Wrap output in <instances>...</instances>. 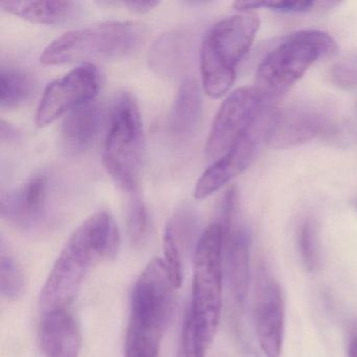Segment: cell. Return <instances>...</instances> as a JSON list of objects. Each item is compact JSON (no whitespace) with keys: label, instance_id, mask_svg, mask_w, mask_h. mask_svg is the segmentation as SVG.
<instances>
[{"label":"cell","instance_id":"obj_8","mask_svg":"<svg viewBox=\"0 0 357 357\" xmlns=\"http://www.w3.org/2000/svg\"><path fill=\"white\" fill-rule=\"evenodd\" d=\"M59 197L51 175L41 172L22 185L3 193L0 199L1 217L24 229L47 227L57 212Z\"/></svg>","mask_w":357,"mask_h":357},{"label":"cell","instance_id":"obj_24","mask_svg":"<svg viewBox=\"0 0 357 357\" xmlns=\"http://www.w3.org/2000/svg\"><path fill=\"white\" fill-rule=\"evenodd\" d=\"M298 252L305 268L317 271L321 267V254L312 223L307 220L301 225L298 237Z\"/></svg>","mask_w":357,"mask_h":357},{"label":"cell","instance_id":"obj_15","mask_svg":"<svg viewBox=\"0 0 357 357\" xmlns=\"http://www.w3.org/2000/svg\"><path fill=\"white\" fill-rule=\"evenodd\" d=\"M38 340L45 357H79L82 336L72 310L59 309L41 313Z\"/></svg>","mask_w":357,"mask_h":357},{"label":"cell","instance_id":"obj_4","mask_svg":"<svg viewBox=\"0 0 357 357\" xmlns=\"http://www.w3.org/2000/svg\"><path fill=\"white\" fill-rule=\"evenodd\" d=\"M225 241L222 223L214 221L200 236L194 254L192 304L187 315L206 349L214 340L220 321Z\"/></svg>","mask_w":357,"mask_h":357},{"label":"cell","instance_id":"obj_1","mask_svg":"<svg viewBox=\"0 0 357 357\" xmlns=\"http://www.w3.org/2000/svg\"><path fill=\"white\" fill-rule=\"evenodd\" d=\"M120 234L114 217L99 211L86 219L68 239L40 294L41 313L70 309L89 269L116 257Z\"/></svg>","mask_w":357,"mask_h":357},{"label":"cell","instance_id":"obj_25","mask_svg":"<svg viewBox=\"0 0 357 357\" xmlns=\"http://www.w3.org/2000/svg\"><path fill=\"white\" fill-rule=\"evenodd\" d=\"M206 349L200 344L189 317H185L179 340L177 357H206Z\"/></svg>","mask_w":357,"mask_h":357},{"label":"cell","instance_id":"obj_14","mask_svg":"<svg viewBox=\"0 0 357 357\" xmlns=\"http://www.w3.org/2000/svg\"><path fill=\"white\" fill-rule=\"evenodd\" d=\"M197 34L191 28H177L160 35L149 52V63L167 78L183 76L193 62Z\"/></svg>","mask_w":357,"mask_h":357},{"label":"cell","instance_id":"obj_5","mask_svg":"<svg viewBox=\"0 0 357 357\" xmlns=\"http://www.w3.org/2000/svg\"><path fill=\"white\" fill-rule=\"evenodd\" d=\"M141 24L110 20L70 31L52 41L40 57L45 66L89 64L93 60L120 59L135 53L143 43Z\"/></svg>","mask_w":357,"mask_h":357},{"label":"cell","instance_id":"obj_18","mask_svg":"<svg viewBox=\"0 0 357 357\" xmlns=\"http://www.w3.org/2000/svg\"><path fill=\"white\" fill-rule=\"evenodd\" d=\"M103 107L89 103L72 110L62 125V139L68 151L74 154L89 150L97 141L104 124Z\"/></svg>","mask_w":357,"mask_h":357},{"label":"cell","instance_id":"obj_13","mask_svg":"<svg viewBox=\"0 0 357 357\" xmlns=\"http://www.w3.org/2000/svg\"><path fill=\"white\" fill-rule=\"evenodd\" d=\"M327 127L325 114L312 107L288 108L271 116L266 142L273 148L307 143Z\"/></svg>","mask_w":357,"mask_h":357},{"label":"cell","instance_id":"obj_3","mask_svg":"<svg viewBox=\"0 0 357 357\" xmlns=\"http://www.w3.org/2000/svg\"><path fill=\"white\" fill-rule=\"evenodd\" d=\"M260 29L254 13L223 18L210 29L200 47L202 86L211 98L222 97L233 86L238 66L248 55Z\"/></svg>","mask_w":357,"mask_h":357},{"label":"cell","instance_id":"obj_11","mask_svg":"<svg viewBox=\"0 0 357 357\" xmlns=\"http://www.w3.org/2000/svg\"><path fill=\"white\" fill-rule=\"evenodd\" d=\"M99 70L93 64L75 68L47 85L37 108L36 123L45 127L66 112L91 103L100 89Z\"/></svg>","mask_w":357,"mask_h":357},{"label":"cell","instance_id":"obj_23","mask_svg":"<svg viewBox=\"0 0 357 357\" xmlns=\"http://www.w3.org/2000/svg\"><path fill=\"white\" fill-rule=\"evenodd\" d=\"M129 195L130 197L126 210L127 231L131 243L135 246H142L149 236V215L143 199L137 192Z\"/></svg>","mask_w":357,"mask_h":357},{"label":"cell","instance_id":"obj_22","mask_svg":"<svg viewBox=\"0 0 357 357\" xmlns=\"http://www.w3.org/2000/svg\"><path fill=\"white\" fill-rule=\"evenodd\" d=\"M0 290L8 300H17L24 290V271L3 243L0 252Z\"/></svg>","mask_w":357,"mask_h":357},{"label":"cell","instance_id":"obj_7","mask_svg":"<svg viewBox=\"0 0 357 357\" xmlns=\"http://www.w3.org/2000/svg\"><path fill=\"white\" fill-rule=\"evenodd\" d=\"M143 160L141 112L130 93H121L112 108L104 146V167L121 189L132 194L137 192Z\"/></svg>","mask_w":357,"mask_h":357},{"label":"cell","instance_id":"obj_6","mask_svg":"<svg viewBox=\"0 0 357 357\" xmlns=\"http://www.w3.org/2000/svg\"><path fill=\"white\" fill-rule=\"evenodd\" d=\"M333 37L321 31H298L282 39L259 64L255 87L266 102L289 91L323 58L335 54Z\"/></svg>","mask_w":357,"mask_h":357},{"label":"cell","instance_id":"obj_30","mask_svg":"<svg viewBox=\"0 0 357 357\" xmlns=\"http://www.w3.org/2000/svg\"><path fill=\"white\" fill-rule=\"evenodd\" d=\"M348 356L357 357V325L353 329L348 342Z\"/></svg>","mask_w":357,"mask_h":357},{"label":"cell","instance_id":"obj_17","mask_svg":"<svg viewBox=\"0 0 357 357\" xmlns=\"http://www.w3.org/2000/svg\"><path fill=\"white\" fill-rule=\"evenodd\" d=\"M225 265L231 296L243 307L250 281V238L242 227H231L225 234Z\"/></svg>","mask_w":357,"mask_h":357},{"label":"cell","instance_id":"obj_27","mask_svg":"<svg viewBox=\"0 0 357 357\" xmlns=\"http://www.w3.org/2000/svg\"><path fill=\"white\" fill-rule=\"evenodd\" d=\"M332 77L336 84L342 89H351L357 86V68L348 64L340 63L333 66Z\"/></svg>","mask_w":357,"mask_h":357},{"label":"cell","instance_id":"obj_21","mask_svg":"<svg viewBox=\"0 0 357 357\" xmlns=\"http://www.w3.org/2000/svg\"><path fill=\"white\" fill-rule=\"evenodd\" d=\"M37 91L32 75L20 68H6L0 70V106L1 108L20 107L30 101Z\"/></svg>","mask_w":357,"mask_h":357},{"label":"cell","instance_id":"obj_29","mask_svg":"<svg viewBox=\"0 0 357 357\" xmlns=\"http://www.w3.org/2000/svg\"><path fill=\"white\" fill-rule=\"evenodd\" d=\"M233 8L237 11L241 12V13H250V11L252 10L261 9V8H265V1H236L233 5Z\"/></svg>","mask_w":357,"mask_h":357},{"label":"cell","instance_id":"obj_20","mask_svg":"<svg viewBox=\"0 0 357 357\" xmlns=\"http://www.w3.org/2000/svg\"><path fill=\"white\" fill-rule=\"evenodd\" d=\"M0 8L28 22L60 24L68 22L76 12V3L63 0H3Z\"/></svg>","mask_w":357,"mask_h":357},{"label":"cell","instance_id":"obj_12","mask_svg":"<svg viewBox=\"0 0 357 357\" xmlns=\"http://www.w3.org/2000/svg\"><path fill=\"white\" fill-rule=\"evenodd\" d=\"M286 306L278 280L265 267L257 273L254 321L261 350L267 357H280L285 333Z\"/></svg>","mask_w":357,"mask_h":357},{"label":"cell","instance_id":"obj_9","mask_svg":"<svg viewBox=\"0 0 357 357\" xmlns=\"http://www.w3.org/2000/svg\"><path fill=\"white\" fill-rule=\"evenodd\" d=\"M268 102L256 87H241L229 95L215 116L206 145L208 158L225 155L244 135Z\"/></svg>","mask_w":357,"mask_h":357},{"label":"cell","instance_id":"obj_16","mask_svg":"<svg viewBox=\"0 0 357 357\" xmlns=\"http://www.w3.org/2000/svg\"><path fill=\"white\" fill-rule=\"evenodd\" d=\"M197 231V215L193 208H177L169 219L164 234V263L175 288L183 282V259Z\"/></svg>","mask_w":357,"mask_h":357},{"label":"cell","instance_id":"obj_10","mask_svg":"<svg viewBox=\"0 0 357 357\" xmlns=\"http://www.w3.org/2000/svg\"><path fill=\"white\" fill-rule=\"evenodd\" d=\"M271 116L273 114H268L267 105H265L235 145L204 171L194 190V195L197 199H204L212 195L250 167L261 144L266 141Z\"/></svg>","mask_w":357,"mask_h":357},{"label":"cell","instance_id":"obj_19","mask_svg":"<svg viewBox=\"0 0 357 357\" xmlns=\"http://www.w3.org/2000/svg\"><path fill=\"white\" fill-rule=\"evenodd\" d=\"M202 99L197 82L187 79L179 87L168 118V129L176 139H188L195 132L202 118Z\"/></svg>","mask_w":357,"mask_h":357},{"label":"cell","instance_id":"obj_26","mask_svg":"<svg viewBox=\"0 0 357 357\" xmlns=\"http://www.w3.org/2000/svg\"><path fill=\"white\" fill-rule=\"evenodd\" d=\"M319 3L308 0H280L265 1V8L282 13H303L314 9Z\"/></svg>","mask_w":357,"mask_h":357},{"label":"cell","instance_id":"obj_28","mask_svg":"<svg viewBox=\"0 0 357 357\" xmlns=\"http://www.w3.org/2000/svg\"><path fill=\"white\" fill-rule=\"evenodd\" d=\"M160 5L158 1H153V0H149V1H128V3H124V6L128 8L135 13H147V12L151 11L154 8L158 7Z\"/></svg>","mask_w":357,"mask_h":357},{"label":"cell","instance_id":"obj_2","mask_svg":"<svg viewBox=\"0 0 357 357\" xmlns=\"http://www.w3.org/2000/svg\"><path fill=\"white\" fill-rule=\"evenodd\" d=\"M174 289L164 260H152L133 288L125 357H158L174 309Z\"/></svg>","mask_w":357,"mask_h":357}]
</instances>
